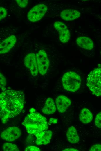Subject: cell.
Instances as JSON below:
<instances>
[{
    "instance_id": "obj_2",
    "label": "cell",
    "mask_w": 101,
    "mask_h": 151,
    "mask_svg": "<svg viewBox=\"0 0 101 151\" xmlns=\"http://www.w3.org/2000/svg\"><path fill=\"white\" fill-rule=\"evenodd\" d=\"M29 134L39 138L48 128L47 119L40 113H30L25 117L22 123Z\"/></svg>"
},
{
    "instance_id": "obj_13",
    "label": "cell",
    "mask_w": 101,
    "mask_h": 151,
    "mask_svg": "<svg viewBox=\"0 0 101 151\" xmlns=\"http://www.w3.org/2000/svg\"><path fill=\"white\" fill-rule=\"evenodd\" d=\"M56 111V106L54 100L50 97L48 98L42 109V112L45 114L50 115L55 113Z\"/></svg>"
},
{
    "instance_id": "obj_6",
    "label": "cell",
    "mask_w": 101,
    "mask_h": 151,
    "mask_svg": "<svg viewBox=\"0 0 101 151\" xmlns=\"http://www.w3.org/2000/svg\"><path fill=\"white\" fill-rule=\"evenodd\" d=\"M36 58L38 71L42 75L47 72L49 66V61L45 51L40 50L36 54Z\"/></svg>"
},
{
    "instance_id": "obj_20",
    "label": "cell",
    "mask_w": 101,
    "mask_h": 151,
    "mask_svg": "<svg viewBox=\"0 0 101 151\" xmlns=\"http://www.w3.org/2000/svg\"><path fill=\"white\" fill-rule=\"evenodd\" d=\"M95 124L97 127L100 128L101 127V113H98L96 115L95 120Z\"/></svg>"
},
{
    "instance_id": "obj_29",
    "label": "cell",
    "mask_w": 101,
    "mask_h": 151,
    "mask_svg": "<svg viewBox=\"0 0 101 151\" xmlns=\"http://www.w3.org/2000/svg\"><path fill=\"white\" fill-rule=\"evenodd\" d=\"M0 43H1V42H0Z\"/></svg>"
},
{
    "instance_id": "obj_11",
    "label": "cell",
    "mask_w": 101,
    "mask_h": 151,
    "mask_svg": "<svg viewBox=\"0 0 101 151\" xmlns=\"http://www.w3.org/2000/svg\"><path fill=\"white\" fill-rule=\"evenodd\" d=\"M80 13L78 11L74 9H66L62 11L60 14L61 18L66 21H71L79 17Z\"/></svg>"
},
{
    "instance_id": "obj_25",
    "label": "cell",
    "mask_w": 101,
    "mask_h": 151,
    "mask_svg": "<svg viewBox=\"0 0 101 151\" xmlns=\"http://www.w3.org/2000/svg\"><path fill=\"white\" fill-rule=\"evenodd\" d=\"M40 149L38 147L34 146H28L24 149L25 151H40Z\"/></svg>"
},
{
    "instance_id": "obj_10",
    "label": "cell",
    "mask_w": 101,
    "mask_h": 151,
    "mask_svg": "<svg viewBox=\"0 0 101 151\" xmlns=\"http://www.w3.org/2000/svg\"><path fill=\"white\" fill-rule=\"evenodd\" d=\"M55 103L59 112L63 113L66 110L67 108L71 105V102L68 97L64 95H60L56 98Z\"/></svg>"
},
{
    "instance_id": "obj_3",
    "label": "cell",
    "mask_w": 101,
    "mask_h": 151,
    "mask_svg": "<svg viewBox=\"0 0 101 151\" xmlns=\"http://www.w3.org/2000/svg\"><path fill=\"white\" fill-rule=\"evenodd\" d=\"M101 68L94 69L88 75L86 85L92 94L97 96L101 95Z\"/></svg>"
},
{
    "instance_id": "obj_23",
    "label": "cell",
    "mask_w": 101,
    "mask_h": 151,
    "mask_svg": "<svg viewBox=\"0 0 101 151\" xmlns=\"http://www.w3.org/2000/svg\"><path fill=\"white\" fill-rule=\"evenodd\" d=\"M15 1L18 5L21 8L26 7L28 3V1L27 0H17Z\"/></svg>"
},
{
    "instance_id": "obj_24",
    "label": "cell",
    "mask_w": 101,
    "mask_h": 151,
    "mask_svg": "<svg viewBox=\"0 0 101 151\" xmlns=\"http://www.w3.org/2000/svg\"><path fill=\"white\" fill-rule=\"evenodd\" d=\"M89 151H101V145L100 143L96 144L93 145L89 150Z\"/></svg>"
},
{
    "instance_id": "obj_7",
    "label": "cell",
    "mask_w": 101,
    "mask_h": 151,
    "mask_svg": "<svg viewBox=\"0 0 101 151\" xmlns=\"http://www.w3.org/2000/svg\"><path fill=\"white\" fill-rule=\"evenodd\" d=\"M21 132L18 127L12 126L8 127L1 133L0 136L3 140L8 142H12L19 138Z\"/></svg>"
},
{
    "instance_id": "obj_1",
    "label": "cell",
    "mask_w": 101,
    "mask_h": 151,
    "mask_svg": "<svg viewBox=\"0 0 101 151\" xmlns=\"http://www.w3.org/2000/svg\"><path fill=\"white\" fill-rule=\"evenodd\" d=\"M25 95L21 91L7 90L0 94V119L3 124L16 117L22 111Z\"/></svg>"
},
{
    "instance_id": "obj_15",
    "label": "cell",
    "mask_w": 101,
    "mask_h": 151,
    "mask_svg": "<svg viewBox=\"0 0 101 151\" xmlns=\"http://www.w3.org/2000/svg\"><path fill=\"white\" fill-rule=\"evenodd\" d=\"M53 133L50 130L45 131L43 134L39 138H37L36 143L38 145H46L50 141Z\"/></svg>"
},
{
    "instance_id": "obj_28",
    "label": "cell",
    "mask_w": 101,
    "mask_h": 151,
    "mask_svg": "<svg viewBox=\"0 0 101 151\" xmlns=\"http://www.w3.org/2000/svg\"><path fill=\"white\" fill-rule=\"evenodd\" d=\"M29 112L30 113H32L36 112V110L33 108H31L30 109Z\"/></svg>"
},
{
    "instance_id": "obj_4",
    "label": "cell",
    "mask_w": 101,
    "mask_h": 151,
    "mask_svg": "<svg viewBox=\"0 0 101 151\" xmlns=\"http://www.w3.org/2000/svg\"><path fill=\"white\" fill-rule=\"evenodd\" d=\"M62 80L64 89L67 91L74 92L80 87L81 83L80 77L74 72L69 71L64 73Z\"/></svg>"
},
{
    "instance_id": "obj_21",
    "label": "cell",
    "mask_w": 101,
    "mask_h": 151,
    "mask_svg": "<svg viewBox=\"0 0 101 151\" xmlns=\"http://www.w3.org/2000/svg\"><path fill=\"white\" fill-rule=\"evenodd\" d=\"M6 84V80L4 76L0 72V88L5 87Z\"/></svg>"
},
{
    "instance_id": "obj_22",
    "label": "cell",
    "mask_w": 101,
    "mask_h": 151,
    "mask_svg": "<svg viewBox=\"0 0 101 151\" xmlns=\"http://www.w3.org/2000/svg\"><path fill=\"white\" fill-rule=\"evenodd\" d=\"M7 14L6 9L2 7H0V21L6 17Z\"/></svg>"
},
{
    "instance_id": "obj_12",
    "label": "cell",
    "mask_w": 101,
    "mask_h": 151,
    "mask_svg": "<svg viewBox=\"0 0 101 151\" xmlns=\"http://www.w3.org/2000/svg\"><path fill=\"white\" fill-rule=\"evenodd\" d=\"M77 44L80 47L87 50H91L93 48V43L89 38L85 36L79 37L76 40Z\"/></svg>"
},
{
    "instance_id": "obj_9",
    "label": "cell",
    "mask_w": 101,
    "mask_h": 151,
    "mask_svg": "<svg viewBox=\"0 0 101 151\" xmlns=\"http://www.w3.org/2000/svg\"><path fill=\"white\" fill-rule=\"evenodd\" d=\"M17 40L16 36L12 35L0 43V54H4L9 52L14 46Z\"/></svg>"
},
{
    "instance_id": "obj_26",
    "label": "cell",
    "mask_w": 101,
    "mask_h": 151,
    "mask_svg": "<svg viewBox=\"0 0 101 151\" xmlns=\"http://www.w3.org/2000/svg\"><path fill=\"white\" fill-rule=\"evenodd\" d=\"M58 120L57 119L51 118H50L49 121V123L50 124H56L57 123Z\"/></svg>"
},
{
    "instance_id": "obj_18",
    "label": "cell",
    "mask_w": 101,
    "mask_h": 151,
    "mask_svg": "<svg viewBox=\"0 0 101 151\" xmlns=\"http://www.w3.org/2000/svg\"><path fill=\"white\" fill-rule=\"evenodd\" d=\"M2 149L5 151H19V149L15 144L10 143H6L2 145Z\"/></svg>"
},
{
    "instance_id": "obj_8",
    "label": "cell",
    "mask_w": 101,
    "mask_h": 151,
    "mask_svg": "<svg viewBox=\"0 0 101 151\" xmlns=\"http://www.w3.org/2000/svg\"><path fill=\"white\" fill-rule=\"evenodd\" d=\"M24 63L25 66L30 70L32 75L35 76L37 75L38 71L35 53H30L27 54L24 58Z\"/></svg>"
},
{
    "instance_id": "obj_19",
    "label": "cell",
    "mask_w": 101,
    "mask_h": 151,
    "mask_svg": "<svg viewBox=\"0 0 101 151\" xmlns=\"http://www.w3.org/2000/svg\"><path fill=\"white\" fill-rule=\"evenodd\" d=\"M54 26L59 32L62 30L67 28V26L65 24L59 21L55 22Z\"/></svg>"
},
{
    "instance_id": "obj_14",
    "label": "cell",
    "mask_w": 101,
    "mask_h": 151,
    "mask_svg": "<svg viewBox=\"0 0 101 151\" xmlns=\"http://www.w3.org/2000/svg\"><path fill=\"white\" fill-rule=\"evenodd\" d=\"M66 136L68 141L72 144L78 142L80 138L76 128L73 126L69 127L66 132Z\"/></svg>"
},
{
    "instance_id": "obj_27",
    "label": "cell",
    "mask_w": 101,
    "mask_h": 151,
    "mask_svg": "<svg viewBox=\"0 0 101 151\" xmlns=\"http://www.w3.org/2000/svg\"><path fill=\"white\" fill-rule=\"evenodd\" d=\"M62 151H78L77 149L73 148H68L65 149Z\"/></svg>"
},
{
    "instance_id": "obj_17",
    "label": "cell",
    "mask_w": 101,
    "mask_h": 151,
    "mask_svg": "<svg viewBox=\"0 0 101 151\" xmlns=\"http://www.w3.org/2000/svg\"><path fill=\"white\" fill-rule=\"evenodd\" d=\"M59 33V39L62 43L68 42L70 38V35L69 30L68 28L62 30Z\"/></svg>"
},
{
    "instance_id": "obj_5",
    "label": "cell",
    "mask_w": 101,
    "mask_h": 151,
    "mask_svg": "<svg viewBox=\"0 0 101 151\" xmlns=\"http://www.w3.org/2000/svg\"><path fill=\"white\" fill-rule=\"evenodd\" d=\"M47 10V7L44 4L37 5L28 12L27 15L28 20L32 22L38 21L44 16Z\"/></svg>"
},
{
    "instance_id": "obj_16",
    "label": "cell",
    "mask_w": 101,
    "mask_h": 151,
    "mask_svg": "<svg viewBox=\"0 0 101 151\" xmlns=\"http://www.w3.org/2000/svg\"><path fill=\"white\" fill-rule=\"evenodd\" d=\"M79 118L82 123L86 124L91 121L93 116L91 112L88 109L84 108L81 110Z\"/></svg>"
}]
</instances>
